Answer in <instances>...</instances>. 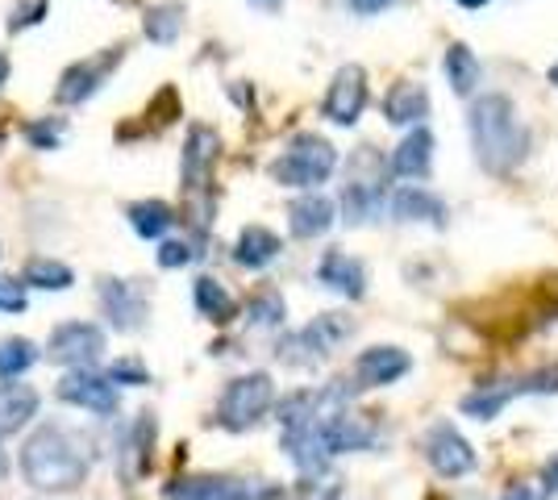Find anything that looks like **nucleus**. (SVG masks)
<instances>
[{
  "label": "nucleus",
  "instance_id": "obj_1",
  "mask_svg": "<svg viewBox=\"0 0 558 500\" xmlns=\"http://www.w3.org/2000/svg\"><path fill=\"white\" fill-rule=\"evenodd\" d=\"M22 476L34 492H47V497H59V492H75L84 479H88V467L93 459L84 451V442L68 434L63 426H38L22 447Z\"/></svg>",
  "mask_w": 558,
  "mask_h": 500
},
{
  "label": "nucleus",
  "instance_id": "obj_2",
  "mask_svg": "<svg viewBox=\"0 0 558 500\" xmlns=\"http://www.w3.org/2000/svg\"><path fill=\"white\" fill-rule=\"evenodd\" d=\"M471 146H475V159L488 175H509L525 163L530 134H525L509 96L488 93L471 105Z\"/></svg>",
  "mask_w": 558,
  "mask_h": 500
},
{
  "label": "nucleus",
  "instance_id": "obj_3",
  "mask_svg": "<svg viewBox=\"0 0 558 500\" xmlns=\"http://www.w3.org/2000/svg\"><path fill=\"white\" fill-rule=\"evenodd\" d=\"M388 200V175H384V163L372 146H359L350 155L347 167V184H342V214H347V225H372L379 209Z\"/></svg>",
  "mask_w": 558,
  "mask_h": 500
},
{
  "label": "nucleus",
  "instance_id": "obj_4",
  "mask_svg": "<svg viewBox=\"0 0 558 500\" xmlns=\"http://www.w3.org/2000/svg\"><path fill=\"white\" fill-rule=\"evenodd\" d=\"M338 167V150L322 134H296L288 150L271 163V180L279 188H317Z\"/></svg>",
  "mask_w": 558,
  "mask_h": 500
},
{
  "label": "nucleus",
  "instance_id": "obj_5",
  "mask_svg": "<svg viewBox=\"0 0 558 500\" xmlns=\"http://www.w3.org/2000/svg\"><path fill=\"white\" fill-rule=\"evenodd\" d=\"M271 405H276V380L267 371H246L226 383L217 401V426L230 434H246L271 413Z\"/></svg>",
  "mask_w": 558,
  "mask_h": 500
},
{
  "label": "nucleus",
  "instance_id": "obj_6",
  "mask_svg": "<svg viewBox=\"0 0 558 500\" xmlns=\"http://www.w3.org/2000/svg\"><path fill=\"white\" fill-rule=\"evenodd\" d=\"M350 333H354V321H350L347 313H322L317 321H308L301 333H292V338L279 346V358H283L288 367H313V363H322V358L333 355Z\"/></svg>",
  "mask_w": 558,
  "mask_h": 500
},
{
  "label": "nucleus",
  "instance_id": "obj_7",
  "mask_svg": "<svg viewBox=\"0 0 558 500\" xmlns=\"http://www.w3.org/2000/svg\"><path fill=\"white\" fill-rule=\"evenodd\" d=\"M279 497L276 484L242 476H184L163 488V500H271Z\"/></svg>",
  "mask_w": 558,
  "mask_h": 500
},
{
  "label": "nucleus",
  "instance_id": "obj_8",
  "mask_svg": "<svg viewBox=\"0 0 558 500\" xmlns=\"http://www.w3.org/2000/svg\"><path fill=\"white\" fill-rule=\"evenodd\" d=\"M105 346H109V338H105L100 326H93V321H63V326H54V333H50L47 358L59 363V367H68V371H75V367L100 363Z\"/></svg>",
  "mask_w": 558,
  "mask_h": 500
},
{
  "label": "nucleus",
  "instance_id": "obj_9",
  "mask_svg": "<svg viewBox=\"0 0 558 500\" xmlns=\"http://www.w3.org/2000/svg\"><path fill=\"white\" fill-rule=\"evenodd\" d=\"M54 397L71 408H88L96 417H113L117 405H121V388H117L109 376H100L93 367H75L68 371L59 388H54Z\"/></svg>",
  "mask_w": 558,
  "mask_h": 500
},
{
  "label": "nucleus",
  "instance_id": "obj_10",
  "mask_svg": "<svg viewBox=\"0 0 558 500\" xmlns=\"http://www.w3.org/2000/svg\"><path fill=\"white\" fill-rule=\"evenodd\" d=\"M96 301H100V313L109 317V326L121 333H134L146 326L150 317V296L142 284H130V280H117V276H105L96 284Z\"/></svg>",
  "mask_w": 558,
  "mask_h": 500
},
{
  "label": "nucleus",
  "instance_id": "obj_11",
  "mask_svg": "<svg viewBox=\"0 0 558 500\" xmlns=\"http://www.w3.org/2000/svg\"><path fill=\"white\" fill-rule=\"evenodd\" d=\"M425 459H429V467L442 479L471 476L475 463H480L475 451H471V442L454 426H446V422H438V426L425 434Z\"/></svg>",
  "mask_w": 558,
  "mask_h": 500
},
{
  "label": "nucleus",
  "instance_id": "obj_12",
  "mask_svg": "<svg viewBox=\"0 0 558 500\" xmlns=\"http://www.w3.org/2000/svg\"><path fill=\"white\" fill-rule=\"evenodd\" d=\"M363 109H367V72L347 63L342 72L333 75L322 113H326L333 125H354V121L363 118Z\"/></svg>",
  "mask_w": 558,
  "mask_h": 500
},
{
  "label": "nucleus",
  "instance_id": "obj_13",
  "mask_svg": "<svg viewBox=\"0 0 558 500\" xmlns=\"http://www.w3.org/2000/svg\"><path fill=\"white\" fill-rule=\"evenodd\" d=\"M117 59H121V50H109L105 59L93 54V59H80V63H71L68 72L59 75V88H54V100L59 105H84L88 96L105 84V75L117 68Z\"/></svg>",
  "mask_w": 558,
  "mask_h": 500
},
{
  "label": "nucleus",
  "instance_id": "obj_14",
  "mask_svg": "<svg viewBox=\"0 0 558 500\" xmlns=\"http://www.w3.org/2000/svg\"><path fill=\"white\" fill-rule=\"evenodd\" d=\"M409 367H413V358L400 346H372L354 358V383L359 388H388L400 376H409Z\"/></svg>",
  "mask_w": 558,
  "mask_h": 500
},
{
  "label": "nucleus",
  "instance_id": "obj_15",
  "mask_svg": "<svg viewBox=\"0 0 558 500\" xmlns=\"http://www.w3.org/2000/svg\"><path fill=\"white\" fill-rule=\"evenodd\" d=\"M317 280L329 292L347 296V301H363L367 296V267L354 255H347V251H326V259L317 263Z\"/></svg>",
  "mask_w": 558,
  "mask_h": 500
},
{
  "label": "nucleus",
  "instance_id": "obj_16",
  "mask_svg": "<svg viewBox=\"0 0 558 500\" xmlns=\"http://www.w3.org/2000/svg\"><path fill=\"white\" fill-rule=\"evenodd\" d=\"M217 150H221V138L213 134L209 125H192L187 130V143H184V188L187 192H201L209 184L213 163H217Z\"/></svg>",
  "mask_w": 558,
  "mask_h": 500
},
{
  "label": "nucleus",
  "instance_id": "obj_17",
  "mask_svg": "<svg viewBox=\"0 0 558 500\" xmlns=\"http://www.w3.org/2000/svg\"><path fill=\"white\" fill-rule=\"evenodd\" d=\"M429 167H434V134L425 130V125H413L400 146H396L392 155V171L400 180H409V184H421L425 175H429Z\"/></svg>",
  "mask_w": 558,
  "mask_h": 500
},
{
  "label": "nucleus",
  "instance_id": "obj_18",
  "mask_svg": "<svg viewBox=\"0 0 558 500\" xmlns=\"http://www.w3.org/2000/svg\"><path fill=\"white\" fill-rule=\"evenodd\" d=\"M38 405H43V397H38L34 383H17V380L0 383V438L29 426L38 417Z\"/></svg>",
  "mask_w": 558,
  "mask_h": 500
},
{
  "label": "nucleus",
  "instance_id": "obj_19",
  "mask_svg": "<svg viewBox=\"0 0 558 500\" xmlns=\"http://www.w3.org/2000/svg\"><path fill=\"white\" fill-rule=\"evenodd\" d=\"M338 209H333V200L322 196V192H308L301 200H292V209H288V225H292V234L296 239H322L333 230V221H338Z\"/></svg>",
  "mask_w": 558,
  "mask_h": 500
},
{
  "label": "nucleus",
  "instance_id": "obj_20",
  "mask_svg": "<svg viewBox=\"0 0 558 500\" xmlns=\"http://www.w3.org/2000/svg\"><path fill=\"white\" fill-rule=\"evenodd\" d=\"M384 118L392 121V125H421V121L429 118V93H425V84L417 80H400L392 84V93L384 96Z\"/></svg>",
  "mask_w": 558,
  "mask_h": 500
},
{
  "label": "nucleus",
  "instance_id": "obj_21",
  "mask_svg": "<svg viewBox=\"0 0 558 500\" xmlns=\"http://www.w3.org/2000/svg\"><path fill=\"white\" fill-rule=\"evenodd\" d=\"M392 217L396 221H429V225H442L446 205L442 196L425 188V184H404L392 192Z\"/></svg>",
  "mask_w": 558,
  "mask_h": 500
},
{
  "label": "nucleus",
  "instance_id": "obj_22",
  "mask_svg": "<svg viewBox=\"0 0 558 500\" xmlns=\"http://www.w3.org/2000/svg\"><path fill=\"white\" fill-rule=\"evenodd\" d=\"M150 442H155V422L150 413H138V422L121 434L117 451H121V476L125 479H138L150 463Z\"/></svg>",
  "mask_w": 558,
  "mask_h": 500
},
{
  "label": "nucleus",
  "instance_id": "obj_23",
  "mask_svg": "<svg viewBox=\"0 0 558 500\" xmlns=\"http://www.w3.org/2000/svg\"><path fill=\"white\" fill-rule=\"evenodd\" d=\"M279 251H283L279 234H271L267 225H246V230L238 234V242H233V263L246 267V271H258V267L276 263Z\"/></svg>",
  "mask_w": 558,
  "mask_h": 500
},
{
  "label": "nucleus",
  "instance_id": "obj_24",
  "mask_svg": "<svg viewBox=\"0 0 558 500\" xmlns=\"http://www.w3.org/2000/svg\"><path fill=\"white\" fill-rule=\"evenodd\" d=\"M22 284L38 288V292H68V288L75 284V271H71L68 263L47 259V255H34V259H25Z\"/></svg>",
  "mask_w": 558,
  "mask_h": 500
},
{
  "label": "nucleus",
  "instance_id": "obj_25",
  "mask_svg": "<svg viewBox=\"0 0 558 500\" xmlns=\"http://www.w3.org/2000/svg\"><path fill=\"white\" fill-rule=\"evenodd\" d=\"M192 301H196V313L201 317H209V321H217V326H226L233 317V296L226 292V284L221 280H213V276H201L196 284H192Z\"/></svg>",
  "mask_w": 558,
  "mask_h": 500
},
{
  "label": "nucleus",
  "instance_id": "obj_26",
  "mask_svg": "<svg viewBox=\"0 0 558 500\" xmlns=\"http://www.w3.org/2000/svg\"><path fill=\"white\" fill-rule=\"evenodd\" d=\"M130 225L138 239H167L175 225V209L167 200H138L130 205Z\"/></svg>",
  "mask_w": 558,
  "mask_h": 500
},
{
  "label": "nucleus",
  "instance_id": "obj_27",
  "mask_svg": "<svg viewBox=\"0 0 558 500\" xmlns=\"http://www.w3.org/2000/svg\"><path fill=\"white\" fill-rule=\"evenodd\" d=\"M442 72H446V80H450V88H454L459 96H471L475 88H480V59H475L463 42H454V47L446 50Z\"/></svg>",
  "mask_w": 558,
  "mask_h": 500
},
{
  "label": "nucleus",
  "instance_id": "obj_28",
  "mask_svg": "<svg viewBox=\"0 0 558 500\" xmlns=\"http://www.w3.org/2000/svg\"><path fill=\"white\" fill-rule=\"evenodd\" d=\"M34 363H38V346L29 338H17V333L0 338V380H22Z\"/></svg>",
  "mask_w": 558,
  "mask_h": 500
},
{
  "label": "nucleus",
  "instance_id": "obj_29",
  "mask_svg": "<svg viewBox=\"0 0 558 500\" xmlns=\"http://www.w3.org/2000/svg\"><path fill=\"white\" fill-rule=\"evenodd\" d=\"M283 317H288V305H283V296L276 288H258L251 296V305H246V321L258 326V330H279Z\"/></svg>",
  "mask_w": 558,
  "mask_h": 500
},
{
  "label": "nucleus",
  "instance_id": "obj_30",
  "mask_svg": "<svg viewBox=\"0 0 558 500\" xmlns=\"http://www.w3.org/2000/svg\"><path fill=\"white\" fill-rule=\"evenodd\" d=\"M512 397H521L517 383H505V388H480V392H471V397L463 401V413H471L475 422H492L500 408L509 405Z\"/></svg>",
  "mask_w": 558,
  "mask_h": 500
},
{
  "label": "nucleus",
  "instance_id": "obj_31",
  "mask_svg": "<svg viewBox=\"0 0 558 500\" xmlns=\"http://www.w3.org/2000/svg\"><path fill=\"white\" fill-rule=\"evenodd\" d=\"M180 29H184V9H180V4H159V9L146 13V38L159 42V47L175 42Z\"/></svg>",
  "mask_w": 558,
  "mask_h": 500
},
{
  "label": "nucleus",
  "instance_id": "obj_32",
  "mask_svg": "<svg viewBox=\"0 0 558 500\" xmlns=\"http://www.w3.org/2000/svg\"><path fill=\"white\" fill-rule=\"evenodd\" d=\"M63 134H68V121L63 118H43L25 125V143L34 146V150H59Z\"/></svg>",
  "mask_w": 558,
  "mask_h": 500
},
{
  "label": "nucleus",
  "instance_id": "obj_33",
  "mask_svg": "<svg viewBox=\"0 0 558 500\" xmlns=\"http://www.w3.org/2000/svg\"><path fill=\"white\" fill-rule=\"evenodd\" d=\"M109 380L117 383V388H142V383H150V371H146V363L134 355H125V358H117L113 367L105 371Z\"/></svg>",
  "mask_w": 558,
  "mask_h": 500
},
{
  "label": "nucleus",
  "instance_id": "obj_34",
  "mask_svg": "<svg viewBox=\"0 0 558 500\" xmlns=\"http://www.w3.org/2000/svg\"><path fill=\"white\" fill-rule=\"evenodd\" d=\"M201 251L192 246L187 239H163L159 242V267H167V271H175V267H187V263L196 259Z\"/></svg>",
  "mask_w": 558,
  "mask_h": 500
},
{
  "label": "nucleus",
  "instance_id": "obj_35",
  "mask_svg": "<svg viewBox=\"0 0 558 500\" xmlns=\"http://www.w3.org/2000/svg\"><path fill=\"white\" fill-rule=\"evenodd\" d=\"M342 497V488H338V479L333 476H304L301 484V500H338Z\"/></svg>",
  "mask_w": 558,
  "mask_h": 500
},
{
  "label": "nucleus",
  "instance_id": "obj_36",
  "mask_svg": "<svg viewBox=\"0 0 558 500\" xmlns=\"http://www.w3.org/2000/svg\"><path fill=\"white\" fill-rule=\"evenodd\" d=\"M0 313H25V284L0 276Z\"/></svg>",
  "mask_w": 558,
  "mask_h": 500
},
{
  "label": "nucleus",
  "instance_id": "obj_37",
  "mask_svg": "<svg viewBox=\"0 0 558 500\" xmlns=\"http://www.w3.org/2000/svg\"><path fill=\"white\" fill-rule=\"evenodd\" d=\"M47 4H50V0H25L22 9H17V17L9 22V29L17 34V29H25V25H38V22H43V13H47Z\"/></svg>",
  "mask_w": 558,
  "mask_h": 500
},
{
  "label": "nucleus",
  "instance_id": "obj_38",
  "mask_svg": "<svg viewBox=\"0 0 558 500\" xmlns=\"http://www.w3.org/2000/svg\"><path fill=\"white\" fill-rule=\"evenodd\" d=\"M542 492H546V497H558V454L546 459V467H542Z\"/></svg>",
  "mask_w": 558,
  "mask_h": 500
},
{
  "label": "nucleus",
  "instance_id": "obj_39",
  "mask_svg": "<svg viewBox=\"0 0 558 500\" xmlns=\"http://www.w3.org/2000/svg\"><path fill=\"white\" fill-rule=\"evenodd\" d=\"M347 4L359 13V17H375V13H384L392 0H347Z\"/></svg>",
  "mask_w": 558,
  "mask_h": 500
},
{
  "label": "nucleus",
  "instance_id": "obj_40",
  "mask_svg": "<svg viewBox=\"0 0 558 500\" xmlns=\"http://www.w3.org/2000/svg\"><path fill=\"white\" fill-rule=\"evenodd\" d=\"M505 500H546V497L537 492L534 484H512L509 492H505Z\"/></svg>",
  "mask_w": 558,
  "mask_h": 500
},
{
  "label": "nucleus",
  "instance_id": "obj_41",
  "mask_svg": "<svg viewBox=\"0 0 558 500\" xmlns=\"http://www.w3.org/2000/svg\"><path fill=\"white\" fill-rule=\"evenodd\" d=\"M9 72H13V63H9V54H4V50H0V88H4V84H9Z\"/></svg>",
  "mask_w": 558,
  "mask_h": 500
},
{
  "label": "nucleus",
  "instance_id": "obj_42",
  "mask_svg": "<svg viewBox=\"0 0 558 500\" xmlns=\"http://www.w3.org/2000/svg\"><path fill=\"white\" fill-rule=\"evenodd\" d=\"M4 476H9V454H4V442H0V484H4Z\"/></svg>",
  "mask_w": 558,
  "mask_h": 500
},
{
  "label": "nucleus",
  "instance_id": "obj_43",
  "mask_svg": "<svg viewBox=\"0 0 558 500\" xmlns=\"http://www.w3.org/2000/svg\"><path fill=\"white\" fill-rule=\"evenodd\" d=\"M459 4H463V9H484L488 0H459Z\"/></svg>",
  "mask_w": 558,
  "mask_h": 500
},
{
  "label": "nucleus",
  "instance_id": "obj_44",
  "mask_svg": "<svg viewBox=\"0 0 558 500\" xmlns=\"http://www.w3.org/2000/svg\"><path fill=\"white\" fill-rule=\"evenodd\" d=\"M258 9H279V0H255Z\"/></svg>",
  "mask_w": 558,
  "mask_h": 500
},
{
  "label": "nucleus",
  "instance_id": "obj_45",
  "mask_svg": "<svg viewBox=\"0 0 558 500\" xmlns=\"http://www.w3.org/2000/svg\"><path fill=\"white\" fill-rule=\"evenodd\" d=\"M550 84H555V88H558V63H555V68H550Z\"/></svg>",
  "mask_w": 558,
  "mask_h": 500
},
{
  "label": "nucleus",
  "instance_id": "obj_46",
  "mask_svg": "<svg viewBox=\"0 0 558 500\" xmlns=\"http://www.w3.org/2000/svg\"><path fill=\"white\" fill-rule=\"evenodd\" d=\"M0 255H4V246H0Z\"/></svg>",
  "mask_w": 558,
  "mask_h": 500
}]
</instances>
